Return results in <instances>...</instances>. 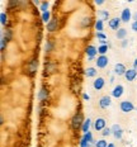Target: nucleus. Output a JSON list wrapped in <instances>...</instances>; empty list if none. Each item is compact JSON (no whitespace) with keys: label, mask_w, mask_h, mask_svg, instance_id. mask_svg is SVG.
<instances>
[{"label":"nucleus","mask_w":137,"mask_h":147,"mask_svg":"<svg viewBox=\"0 0 137 147\" xmlns=\"http://www.w3.org/2000/svg\"><path fill=\"white\" fill-rule=\"evenodd\" d=\"M108 147H115L114 143H108Z\"/></svg>","instance_id":"a19ab883"},{"label":"nucleus","mask_w":137,"mask_h":147,"mask_svg":"<svg viewBox=\"0 0 137 147\" xmlns=\"http://www.w3.org/2000/svg\"><path fill=\"white\" fill-rule=\"evenodd\" d=\"M119 108L122 112L127 114V113L132 112V110L135 109V105H133V103L130 102V100H123V102H121V104H119Z\"/></svg>","instance_id":"f03ea898"},{"label":"nucleus","mask_w":137,"mask_h":147,"mask_svg":"<svg viewBox=\"0 0 137 147\" xmlns=\"http://www.w3.org/2000/svg\"><path fill=\"white\" fill-rule=\"evenodd\" d=\"M37 98H38L39 102H45V100H47L48 99V90L46 88H42L41 90H39Z\"/></svg>","instance_id":"dca6fc26"},{"label":"nucleus","mask_w":137,"mask_h":147,"mask_svg":"<svg viewBox=\"0 0 137 147\" xmlns=\"http://www.w3.org/2000/svg\"><path fill=\"white\" fill-rule=\"evenodd\" d=\"M57 29H59V19H57V18H52V19L47 23V30L52 33V32H56Z\"/></svg>","instance_id":"9d476101"},{"label":"nucleus","mask_w":137,"mask_h":147,"mask_svg":"<svg viewBox=\"0 0 137 147\" xmlns=\"http://www.w3.org/2000/svg\"><path fill=\"white\" fill-rule=\"evenodd\" d=\"M95 147H108V142L105 140H98L95 142Z\"/></svg>","instance_id":"c85d7f7f"},{"label":"nucleus","mask_w":137,"mask_h":147,"mask_svg":"<svg viewBox=\"0 0 137 147\" xmlns=\"http://www.w3.org/2000/svg\"><path fill=\"white\" fill-rule=\"evenodd\" d=\"M91 146H93V143H90V142H88V141H85L84 138H81L80 147H91Z\"/></svg>","instance_id":"473e14b6"},{"label":"nucleus","mask_w":137,"mask_h":147,"mask_svg":"<svg viewBox=\"0 0 137 147\" xmlns=\"http://www.w3.org/2000/svg\"><path fill=\"white\" fill-rule=\"evenodd\" d=\"M83 99H84V100H89L90 96L88 95V94H83Z\"/></svg>","instance_id":"4c0bfd02"},{"label":"nucleus","mask_w":137,"mask_h":147,"mask_svg":"<svg viewBox=\"0 0 137 147\" xmlns=\"http://www.w3.org/2000/svg\"><path fill=\"white\" fill-rule=\"evenodd\" d=\"M133 19H135V20H136V22H137V11H136V13H135V14H133Z\"/></svg>","instance_id":"ea45409f"},{"label":"nucleus","mask_w":137,"mask_h":147,"mask_svg":"<svg viewBox=\"0 0 137 147\" xmlns=\"http://www.w3.org/2000/svg\"><path fill=\"white\" fill-rule=\"evenodd\" d=\"M111 134H112V128H109V127H105L102 132L103 137H108V136H111Z\"/></svg>","instance_id":"2f4dec72"},{"label":"nucleus","mask_w":137,"mask_h":147,"mask_svg":"<svg viewBox=\"0 0 137 147\" xmlns=\"http://www.w3.org/2000/svg\"><path fill=\"white\" fill-rule=\"evenodd\" d=\"M45 48H46V52H51V51H52V50H53V43H52V41H47V42H46Z\"/></svg>","instance_id":"7c9ffc66"},{"label":"nucleus","mask_w":137,"mask_h":147,"mask_svg":"<svg viewBox=\"0 0 137 147\" xmlns=\"http://www.w3.org/2000/svg\"><path fill=\"white\" fill-rule=\"evenodd\" d=\"M104 85H105V80H104V78H97L95 80L93 81V88L95 89V90H102L103 88H104Z\"/></svg>","instance_id":"f8f14e48"},{"label":"nucleus","mask_w":137,"mask_h":147,"mask_svg":"<svg viewBox=\"0 0 137 147\" xmlns=\"http://www.w3.org/2000/svg\"><path fill=\"white\" fill-rule=\"evenodd\" d=\"M105 125H107V122L104 118H97L95 122L93 123V128L95 131H103L105 128Z\"/></svg>","instance_id":"0eeeda50"},{"label":"nucleus","mask_w":137,"mask_h":147,"mask_svg":"<svg viewBox=\"0 0 137 147\" xmlns=\"http://www.w3.org/2000/svg\"><path fill=\"white\" fill-rule=\"evenodd\" d=\"M136 109H137V108H136Z\"/></svg>","instance_id":"37998d69"},{"label":"nucleus","mask_w":137,"mask_h":147,"mask_svg":"<svg viewBox=\"0 0 137 147\" xmlns=\"http://www.w3.org/2000/svg\"><path fill=\"white\" fill-rule=\"evenodd\" d=\"M133 69L137 70V59H136L135 61H133Z\"/></svg>","instance_id":"58836bf2"},{"label":"nucleus","mask_w":137,"mask_h":147,"mask_svg":"<svg viewBox=\"0 0 137 147\" xmlns=\"http://www.w3.org/2000/svg\"><path fill=\"white\" fill-rule=\"evenodd\" d=\"M136 76H137V70L135 69H128L124 74V78H126L127 81H133L136 79Z\"/></svg>","instance_id":"ddd939ff"},{"label":"nucleus","mask_w":137,"mask_h":147,"mask_svg":"<svg viewBox=\"0 0 137 147\" xmlns=\"http://www.w3.org/2000/svg\"><path fill=\"white\" fill-rule=\"evenodd\" d=\"M126 71H127V69H126V66H124L123 63L118 62V63H115V65H114V69H113L114 75H117V76H124Z\"/></svg>","instance_id":"423d86ee"},{"label":"nucleus","mask_w":137,"mask_h":147,"mask_svg":"<svg viewBox=\"0 0 137 147\" xmlns=\"http://www.w3.org/2000/svg\"><path fill=\"white\" fill-rule=\"evenodd\" d=\"M111 103H112V99L109 95H103L99 99V107L102 109H107L109 105H111Z\"/></svg>","instance_id":"9b49d317"},{"label":"nucleus","mask_w":137,"mask_h":147,"mask_svg":"<svg viewBox=\"0 0 137 147\" xmlns=\"http://www.w3.org/2000/svg\"><path fill=\"white\" fill-rule=\"evenodd\" d=\"M121 18H118V17H114V18H112L111 20L108 22V26H109V28L111 29H114V30H118L121 28Z\"/></svg>","instance_id":"6e6552de"},{"label":"nucleus","mask_w":137,"mask_h":147,"mask_svg":"<svg viewBox=\"0 0 137 147\" xmlns=\"http://www.w3.org/2000/svg\"><path fill=\"white\" fill-rule=\"evenodd\" d=\"M85 53H86V56H88V60L93 61L94 57H95V55L98 53V48H97L95 46L90 45V46H88V47L85 48Z\"/></svg>","instance_id":"7ed1b4c3"},{"label":"nucleus","mask_w":137,"mask_h":147,"mask_svg":"<svg viewBox=\"0 0 137 147\" xmlns=\"http://www.w3.org/2000/svg\"><path fill=\"white\" fill-rule=\"evenodd\" d=\"M7 43H8V41L4 38V36L1 34V39H0V45H1V46H0V50H1L3 53H4V51H5V47H7Z\"/></svg>","instance_id":"b1692460"},{"label":"nucleus","mask_w":137,"mask_h":147,"mask_svg":"<svg viewBox=\"0 0 137 147\" xmlns=\"http://www.w3.org/2000/svg\"><path fill=\"white\" fill-rule=\"evenodd\" d=\"M0 22H1L3 26L8 24V15L5 14V13H1V14H0Z\"/></svg>","instance_id":"c756f323"},{"label":"nucleus","mask_w":137,"mask_h":147,"mask_svg":"<svg viewBox=\"0 0 137 147\" xmlns=\"http://www.w3.org/2000/svg\"><path fill=\"white\" fill-rule=\"evenodd\" d=\"M99 14H100V19H102L103 22H104V20H108V22L111 20L109 19V11L108 10H102Z\"/></svg>","instance_id":"4be33fe9"},{"label":"nucleus","mask_w":137,"mask_h":147,"mask_svg":"<svg viewBox=\"0 0 137 147\" xmlns=\"http://www.w3.org/2000/svg\"><path fill=\"white\" fill-rule=\"evenodd\" d=\"M126 36H127V29L126 28H119L117 32H115V37H117L118 39H121V41L126 39Z\"/></svg>","instance_id":"f3484780"},{"label":"nucleus","mask_w":137,"mask_h":147,"mask_svg":"<svg viewBox=\"0 0 137 147\" xmlns=\"http://www.w3.org/2000/svg\"><path fill=\"white\" fill-rule=\"evenodd\" d=\"M111 128H112V134L114 136L115 140H121L123 137V129L121 128L119 124H113Z\"/></svg>","instance_id":"39448f33"},{"label":"nucleus","mask_w":137,"mask_h":147,"mask_svg":"<svg viewBox=\"0 0 137 147\" xmlns=\"http://www.w3.org/2000/svg\"><path fill=\"white\" fill-rule=\"evenodd\" d=\"M109 63V59L107 56H98V59L95 60V65L98 69H105Z\"/></svg>","instance_id":"20e7f679"},{"label":"nucleus","mask_w":137,"mask_h":147,"mask_svg":"<svg viewBox=\"0 0 137 147\" xmlns=\"http://www.w3.org/2000/svg\"><path fill=\"white\" fill-rule=\"evenodd\" d=\"M34 4H36V5H41V3H39L38 0H34Z\"/></svg>","instance_id":"79ce46f5"},{"label":"nucleus","mask_w":137,"mask_h":147,"mask_svg":"<svg viewBox=\"0 0 137 147\" xmlns=\"http://www.w3.org/2000/svg\"><path fill=\"white\" fill-rule=\"evenodd\" d=\"M107 52H108V46H100V47H98V53L100 56H105Z\"/></svg>","instance_id":"393cba45"},{"label":"nucleus","mask_w":137,"mask_h":147,"mask_svg":"<svg viewBox=\"0 0 137 147\" xmlns=\"http://www.w3.org/2000/svg\"><path fill=\"white\" fill-rule=\"evenodd\" d=\"M84 124V117H83V113H76L74 114V117L71 118V128L74 131H79Z\"/></svg>","instance_id":"f257e3e1"},{"label":"nucleus","mask_w":137,"mask_h":147,"mask_svg":"<svg viewBox=\"0 0 137 147\" xmlns=\"http://www.w3.org/2000/svg\"><path fill=\"white\" fill-rule=\"evenodd\" d=\"M83 138L85 140V141H88V142H90V143H93V134H91V132L89 131L88 133H85L84 136H83ZM94 146H95V143H93Z\"/></svg>","instance_id":"a878e982"},{"label":"nucleus","mask_w":137,"mask_h":147,"mask_svg":"<svg viewBox=\"0 0 137 147\" xmlns=\"http://www.w3.org/2000/svg\"><path fill=\"white\" fill-rule=\"evenodd\" d=\"M48 7H50V3L48 1H42L41 5H39V10H41L42 13H46V11H48Z\"/></svg>","instance_id":"412c9836"},{"label":"nucleus","mask_w":137,"mask_h":147,"mask_svg":"<svg viewBox=\"0 0 137 147\" xmlns=\"http://www.w3.org/2000/svg\"><path fill=\"white\" fill-rule=\"evenodd\" d=\"M95 36H97V38H98L99 41H100V39H107V36L103 32H97Z\"/></svg>","instance_id":"72a5a7b5"},{"label":"nucleus","mask_w":137,"mask_h":147,"mask_svg":"<svg viewBox=\"0 0 137 147\" xmlns=\"http://www.w3.org/2000/svg\"><path fill=\"white\" fill-rule=\"evenodd\" d=\"M98 71H97L95 67H88L86 70H85V75L88 76V78H95Z\"/></svg>","instance_id":"6ab92c4d"},{"label":"nucleus","mask_w":137,"mask_h":147,"mask_svg":"<svg viewBox=\"0 0 137 147\" xmlns=\"http://www.w3.org/2000/svg\"><path fill=\"white\" fill-rule=\"evenodd\" d=\"M123 91H124V88L122 86V85H117V86H114L113 91H112V96L113 98H121L123 95Z\"/></svg>","instance_id":"2eb2a0df"},{"label":"nucleus","mask_w":137,"mask_h":147,"mask_svg":"<svg viewBox=\"0 0 137 147\" xmlns=\"http://www.w3.org/2000/svg\"><path fill=\"white\" fill-rule=\"evenodd\" d=\"M103 4H104L103 0H95V5H103Z\"/></svg>","instance_id":"e433bc0d"},{"label":"nucleus","mask_w":137,"mask_h":147,"mask_svg":"<svg viewBox=\"0 0 137 147\" xmlns=\"http://www.w3.org/2000/svg\"><path fill=\"white\" fill-rule=\"evenodd\" d=\"M94 27H95L97 32H102V30H103V20L102 19L95 20V23H94Z\"/></svg>","instance_id":"5701e85b"},{"label":"nucleus","mask_w":137,"mask_h":147,"mask_svg":"<svg viewBox=\"0 0 137 147\" xmlns=\"http://www.w3.org/2000/svg\"><path fill=\"white\" fill-rule=\"evenodd\" d=\"M37 66H38V62H37L36 60L29 61V63H28V66H27V69H28L30 76H33V75L36 74V71H37Z\"/></svg>","instance_id":"4468645a"},{"label":"nucleus","mask_w":137,"mask_h":147,"mask_svg":"<svg viewBox=\"0 0 137 147\" xmlns=\"http://www.w3.org/2000/svg\"><path fill=\"white\" fill-rule=\"evenodd\" d=\"M132 18V13H131V9L130 8H124L122 10V14H121V20L123 23H128Z\"/></svg>","instance_id":"1a4fd4ad"},{"label":"nucleus","mask_w":137,"mask_h":147,"mask_svg":"<svg viewBox=\"0 0 137 147\" xmlns=\"http://www.w3.org/2000/svg\"><path fill=\"white\" fill-rule=\"evenodd\" d=\"M127 45H128V41H127V39H123V41H122V43H121V46L122 47H127Z\"/></svg>","instance_id":"c9c22d12"},{"label":"nucleus","mask_w":137,"mask_h":147,"mask_svg":"<svg viewBox=\"0 0 137 147\" xmlns=\"http://www.w3.org/2000/svg\"><path fill=\"white\" fill-rule=\"evenodd\" d=\"M42 20L45 23H48L51 20V13L50 11H46V13H42Z\"/></svg>","instance_id":"cd10ccee"},{"label":"nucleus","mask_w":137,"mask_h":147,"mask_svg":"<svg viewBox=\"0 0 137 147\" xmlns=\"http://www.w3.org/2000/svg\"><path fill=\"white\" fill-rule=\"evenodd\" d=\"M90 24H91V18L90 17H84L83 20H81V27L86 28V27H89Z\"/></svg>","instance_id":"aec40b11"},{"label":"nucleus","mask_w":137,"mask_h":147,"mask_svg":"<svg viewBox=\"0 0 137 147\" xmlns=\"http://www.w3.org/2000/svg\"><path fill=\"white\" fill-rule=\"evenodd\" d=\"M1 34L4 36V38H5V39H7V41L9 42V41H10V39H11V36H13V33H11V30H10V29H7V30H5V32H1Z\"/></svg>","instance_id":"bb28decb"},{"label":"nucleus","mask_w":137,"mask_h":147,"mask_svg":"<svg viewBox=\"0 0 137 147\" xmlns=\"http://www.w3.org/2000/svg\"><path fill=\"white\" fill-rule=\"evenodd\" d=\"M131 28H132L133 32H136V33H137V22H136V20H133V23L131 24Z\"/></svg>","instance_id":"f704fd0d"},{"label":"nucleus","mask_w":137,"mask_h":147,"mask_svg":"<svg viewBox=\"0 0 137 147\" xmlns=\"http://www.w3.org/2000/svg\"><path fill=\"white\" fill-rule=\"evenodd\" d=\"M90 127H91V119H90V118L85 119V121H84V124H83V127H81V131H83V133L85 134V133L89 132Z\"/></svg>","instance_id":"a211bd4d"}]
</instances>
